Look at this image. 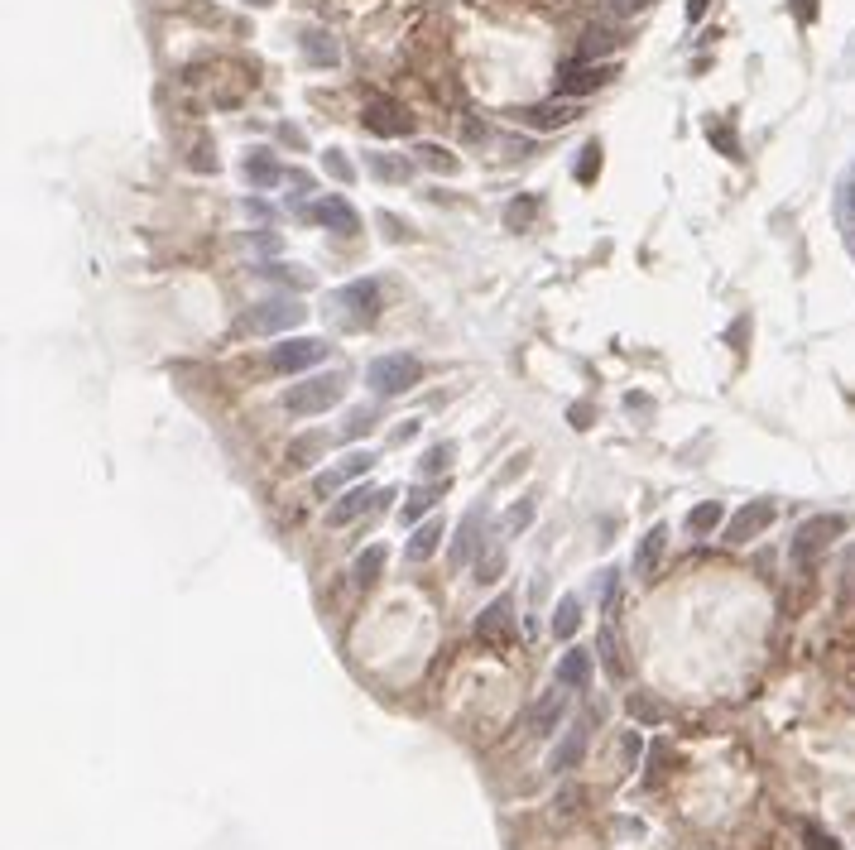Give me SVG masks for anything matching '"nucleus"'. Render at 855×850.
<instances>
[{
	"label": "nucleus",
	"mask_w": 855,
	"mask_h": 850,
	"mask_svg": "<svg viewBox=\"0 0 855 850\" xmlns=\"http://www.w3.org/2000/svg\"><path fill=\"white\" fill-rule=\"evenodd\" d=\"M841 534H846V519H841V514H812L803 529L793 534V548H788V553H793V567H803V572L807 567H817V558H822Z\"/></svg>",
	"instance_id": "1"
},
{
	"label": "nucleus",
	"mask_w": 855,
	"mask_h": 850,
	"mask_svg": "<svg viewBox=\"0 0 855 850\" xmlns=\"http://www.w3.org/2000/svg\"><path fill=\"white\" fill-rule=\"evenodd\" d=\"M418 380H423V365H418V356H404V351H390V356L370 361V370H366V385L380 399H394V394L414 389Z\"/></svg>",
	"instance_id": "2"
},
{
	"label": "nucleus",
	"mask_w": 855,
	"mask_h": 850,
	"mask_svg": "<svg viewBox=\"0 0 855 850\" xmlns=\"http://www.w3.org/2000/svg\"><path fill=\"white\" fill-rule=\"evenodd\" d=\"M342 394H346L342 375H313V380H303V385H289L284 409L298 413V418H313V413H327L332 404H342Z\"/></svg>",
	"instance_id": "3"
},
{
	"label": "nucleus",
	"mask_w": 855,
	"mask_h": 850,
	"mask_svg": "<svg viewBox=\"0 0 855 850\" xmlns=\"http://www.w3.org/2000/svg\"><path fill=\"white\" fill-rule=\"evenodd\" d=\"M322 356H327V341H318V337H284L279 346H269V370H279V375H298V370L318 365Z\"/></svg>",
	"instance_id": "4"
},
{
	"label": "nucleus",
	"mask_w": 855,
	"mask_h": 850,
	"mask_svg": "<svg viewBox=\"0 0 855 850\" xmlns=\"http://www.w3.org/2000/svg\"><path fill=\"white\" fill-rule=\"evenodd\" d=\"M303 317H308V308H303L298 298H269V303H260L255 313L245 317V327H250V332H260V337H274V332L298 327Z\"/></svg>",
	"instance_id": "5"
},
{
	"label": "nucleus",
	"mask_w": 855,
	"mask_h": 850,
	"mask_svg": "<svg viewBox=\"0 0 855 850\" xmlns=\"http://www.w3.org/2000/svg\"><path fill=\"white\" fill-rule=\"evenodd\" d=\"M361 125H366V130H375V135H385V140H394V135H409V130H414L409 111H404L399 101H390V97H370L366 111H361Z\"/></svg>",
	"instance_id": "6"
},
{
	"label": "nucleus",
	"mask_w": 855,
	"mask_h": 850,
	"mask_svg": "<svg viewBox=\"0 0 855 850\" xmlns=\"http://www.w3.org/2000/svg\"><path fill=\"white\" fill-rule=\"evenodd\" d=\"M606 82H611V68H601V63H567V68H562V77H558V92L567 101H577V97L601 92Z\"/></svg>",
	"instance_id": "7"
},
{
	"label": "nucleus",
	"mask_w": 855,
	"mask_h": 850,
	"mask_svg": "<svg viewBox=\"0 0 855 850\" xmlns=\"http://www.w3.org/2000/svg\"><path fill=\"white\" fill-rule=\"evenodd\" d=\"M303 217L322 221V226H327V231H337V236H356V231H361V217H356V207H351L346 197H322L318 207H308Z\"/></svg>",
	"instance_id": "8"
},
{
	"label": "nucleus",
	"mask_w": 855,
	"mask_h": 850,
	"mask_svg": "<svg viewBox=\"0 0 855 850\" xmlns=\"http://www.w3.org/2000/svg\"><path fill=\"white\" fill-rule=\"evenodd\" d=\"M769 524H774V505H769V500H755V505H745V510L731 514L726 543H750V538H759Z\"/></svg>",
	"instance_id": "9"
},
{
	"label": "nucleus",
	"mask_w": 855,
	"mask_h": 850,
	"mask_svg": "<svg viewBox=\"0 0 855 850\" xmlns=\"http://www.w3.org/2000/svg\"><path fill=\"white\" fill-rule=\"evenodd\" d=\"M337 303L346 308V322H351V327H366V322H375V303H380V289H375L370 279H356V284H346V289L337 293Z\"/></svg>",
	"instance_id": "10"
},
{
	"label": "nucleus",
	"mask_w": 855,
	"mask_h": 850,
	"mask_svg": "<svg viewBox=\"0 0 855 850\" xmlns=\"http://www.w3.org/2000/svg\"><path fill=\"white\" fill-rule=\"evenodd\" d=\"M380 500H385V490L356 486V490H346L342 500H337V505L327 510V519H332V524L342 529V524H351V519H361V514H370V510H375V505H380Z\"/></svg>",
	"instance_id": "11"
},
{
	"label": "nucleus",
	"mask_w": 855,
	"mask_h": 850,
	"mask_svg": "<svg viewBox=\"0 0 855 850\" xmlns=\"http://www.w3.org/2000/svg\"><path fill=\"white\" fill-rule=\"evenodd\" d=\"M663 548H668V524H654L649 534L639 538V548H635V577L639 582H649L654 572H659V562H663Z\"/></svg>",
	"instance_id": "12"
},
{
	"label": "nucleus",
	"mask_w": 855,
	"mask_h": 850,
	"mask_svg": "<svg viewBox=\"0 0 855 850\" xmlns=\"http://www.w3.org/2000/svg\"><path fill=\"white\" fill-rule=\"evenodd\" d=\"M562 711H567V687H553V692H543L534 702V711H529V730L534 735H553L558 730V721H562Z\"/></svg>",
	"instance_id": "13"
},
{
	"label": "nucleus",
	"mask_w": 855,
	"mask_h": 850,
	"mask_svg": "<svg viewBox=\"0 0 855 850\" xmlns=\"http://www.w3.org/2000/svg\"><path fill=\"white\" fill-rule=\"evenodd\" d=\"M284 178V164L274 159V149H250L245 154V183L250 188H274Z\"/></svg>",
	"instance_id": "14"
},
{
	"label": "nucleus",
	"mask_w": 855,
	"mask_h": 850,
	"mask_svg": "<svg viewBox=\"0 0 855 850\" xmlns=\"http://www.w3.org/2000/svg\"><path fill=\"white\" fill-rule=\"evenodd\" d=\"M481 524H486V510H466V519L457 524V538H452V567H466L476 543H481Z\"/></svg>",
	"instance_id": "15"
},
{
	"label": "nucleus",
	"mask_w": 855,
	"mask_h": 850,
	"mask_svg": "<svg viewBox=\"0 0 855 850\" xmlns=\"http://www.w3.org/2000/svg\"><path fill=\"white\" fill-rule=\"evenodd\" d=\"M582 754H587V726H572L553 750V774H572L582 764Z\"/></svg>",
	"instance_id": "16"
},
{
	"label": "nucleus",
	"mask_w": 855,
	"mask_h": 850,
	"mask_svg": "<svg viewBox=\"0 0 855 850\" xmlns=\"http://www.w3.org/2000/svg\"><path fill=\"white\" fill-rule=\"evenodd\" d=\"M558 682L567 687V692L587 687V682H591V654H587V649H567V654L558 658Z\"/></svg>",
	"instance_id": "17"
},
{
	"label": "nucleus",
	"mask_w": 855,
	"mask_h": 850,
	"mask_svg": "<svg viewBox=\"0 0 855 850\" xmlns=\"http://www.w3.org/2000/svg\"><path fill=\"white\" fill-rule=\"evenodd\" d=\"M524 116H529V125H534V130H558V125L577 121V106H572V101H543V106L524 111Z\"/></svg>",
	"instance_id": "18"
},
{
	"label": "nucleus",
	"mask_w": 855,
	"mask_h": 850,
	"mask_svg": "<svg viewBox=\"0 0 855 850\" xmlns=\"http://www.w3.org/2000/svg\"><path fill=\"white\" fill-rule=\"evenodd\" d=\"M510 625H514V606L505 601V596H500V601H490V606L481 610V620H476V634H481V639H500V634L510 630Z\"/></svg>",
	"instance_id": "19"
},
{
	"label": "nucleus",
	"mask_w": 855,
	"mask_h": 850,
	"mask_svg": "<svg viewBox=\"0 0 855 850\" xmlns=\"http://www.w3.org/2000/svg\"><path fill=\"white\" fill-rule=\"evenodd\" d=\"M303 53H308V63H318V68H332V63L342 58L337 39H332L327 29H308V34H303Z\"/></svg>",
	"instance_id": "20"
},
{
	"label": "nucleus",
	"mask_w": 855,
	"mask_h": 850,
	"mask_svg": "<svg viewBox=\"0 0 855 850\" xmlns=\"http://www.w3.org/2000/svg\"><path fill=\"white\" fill-rule=\"evenodd\" d=\"M721 524H726V510H721L716 500H702V505H692V510H687V534L707 538V534H716Z\"/></svg>",
	"instance_id": "21"
},
{
	"label": "nucleus",
	"mask_w": 855,
	"mask_h": 850,
	"mask_svg": "<svg viewBox=\"0 0 855 850\" xmlns=\"http://www.w3.org/2000/svg\"><path fill=\"white\" fill-rule=\"evenodd\" d=\"M438 500H442L438 486H414V490H409V500H404V510H399V519H404V524H418L423 514L438 505Z\"/></svg>",
	"instance_id": "22"
},
{
	"label": "nucleus",
	"mask_w": 855,
	"mask_h": 850,
	"mask_svg": "<svg viewBox=\"0 0 855 850\" xmlns=\"http://www.w3.org/2000/svg\"><path fill=\"white\" fill-rule=\"evenodd\" d=\"M438 543H442V524H438V519H433V524H418L414 538H409V558L428 562L433 553H438Z\"/></svg>",
	"instance_id": "23"
},
{
	"label": "nucleus",
	"mask_w": 855,
	"mask_h": 850,
	"mask_svg": "<svg viewBox=\"0 0 855 850\" xmlns=\"http://www.w3.org/2000/svg\"><path fill=\"white\" fill-rule=\"evenodd\" d=\"M370 173L385 178V183H409L414 178V164L409 159H394V154H370Z\"/></svg>",
	"instance_id": "24"
},
{
	"label": "nucleus",
	"mask_w": 855,
	"mask_h": 850,
	"mask_svg": "<svg viewBox=\"0 0 855 850\" xmlns=\"http://www.w3.org/2000/svg\"><path fill=\"white\" fill-rule=\"evenodd\" d=\"M380 572H385V548L375 543V548H366V553L356 558L351 577H356V586H375V582H380Z\"/></svg>",
	"instance_id": "25"
},
{
	"label": "nucleus",
	"mask_w": 855,
	"mask_h": 850,
	"mask_svg": "<svg viewBox=\"0 0 855 850\" xmlns=\"http://www.w3.org/2000/svg\"><path fill=\"white\" fill-rule=\"evenodd\" d=\"M577 625H582V606H577V596H562L558 610H553V634H558V639H572Z\"/></svg>",
	"instance_id": "26"
},
{
	"label": "nucleus",
	"mask_w": 855,
	"mask_h": 850,
	"mask_svg": "<svg viewBox=\"0 0 855 850\" xmlns=\"http://www.w3.org/2000/svg\"><path fill=\"white\" fill-rule=\"evenodd\" d=\"M318 452H322V438H294L289 442V452H284V462L294 466V471H303V466H313Z\"/></svg>",
	"instance_id": "27"
},
{
	"label": "nucleus",
	"mask_w": 855,
	"mask_h": 850,
	"mask_svg": "<svg viewBox=\"0 0 855 850\" xmlns=\"http://www.w3.org/2000/svg\"><path fill=\"white\" fill-rule=\"evenodd\" d=\"M620 39H615V29H596L591 25L587 34H582V58H596V53H611Z\"/></svg>",
	"instance_id": "28"
},
{
	"label": "nucleus",
	"mask_w": 855,
	"mask_h": 850,
	"mask_svg": "<svg viewBox=\"0 0 855 850\" xmlns=\"http://www.w3.org/2000/svg\"><path fill=\"white\" fill-rule=\"evenodd\" d=\"M370 428H375V409H366V404H361V409H351V413H346L342 438H366Z\"/></svg>",
	"instance_id": "29"
},
{
	"label": "nucleus",
	"mask_w": 855,
	"mask_h": 850,
	"mask_svg": "<svg viewBox=\"0 0 855 850\" xmlns=\"http://www.w3.org/2000/svg\"><path fill=\"white\" fill-rule=\"evenodd\" d=\"M423 476H438V471H447L452 466V442H433L428 452H423Z\"/></svg>",
	"instance_id": "30"
},
{
	"label": "nucleus",
	"mask_w": 855,
	"mask_h": 850,
	"mask_svg": "<svg viewBox=\"0 0 855 850\" xmlns=\"http://www.w3.org/2000/svg\"><path fill=\"white\" fill-rule=\"evenodd\" d=\"M500 572H505V553L500 548H486L476 558V582H500Z\"/></svg>",
	"instance_id": "31"
},
{
	"label": "nucleus",
	"mask_w": 855,
	"mask_h": 850,
	"mask_svg": "<svg viewBox=\"0 0 855 850\" xmlns=\"http://www.w3.org/2000/svg\"><path fill=\"white\" fill-rule=\"evenodd\" d=\"M639 754H644V735H639V730H625V735H620V764H625L630 774L639 769Z\"/></svg>",
	"instance_id": "32"
},
{
	"label": "nucleus",
	"mask_w": 855,
	"mask_h": 850,
	"mask_svg": "<svg viewBox=\"0 0 855 850\" xmlns=\"http://www.w3.org/2000/svg\"><path fill=\"white\" fill-rule=\"evenodd\" d=\"M260 274H269V279H279V284H294V289H308V274L298 265H265Z\"/></svg>",
	"instance_id": "33"
},
{
	"label": "nucleus",
	"mask_w": 855,
	"mask_h": 850,
	"mask_svg": "<svg viewBox=\"0 0 855 850\" xmlns=\"http://www.w3.org/2000/svg\"><path fill=\"white\" fill-rule=\"evenodd\" d=\"M418 154H423V164H428V169H438V173H457V159H452L447 149H438V145H423V149H418Z\"/></svg>",
	"instance_id": "34"
},
{
	"label": "nucleus",
	"mask_w": 855,
	"mask_h": 850,
	"mask_svg": "<svg viewBox=\"0 0 855 850\" xmlns=\"http://www.w3.org/2000/svg\"><path fill=\"white\" fill-rule=\"evenodd\" d=\"M322 164H327V173H332L337 183H351V178H356V169L346 164V154H342V149H327V154H322Z\"/></svg>",
	"instance_id": "35"
},
{
	"label": "nucleus",
	"mask_w": 855,
	"mask_h": 850,
	"mask_svg": "<svg viewBox=\"0 0 855 850\" xmlns=\"http://www.w3.org/2000/svg\"><path fill=\"white\" fill-rule=\"evenodd\" d=\"M529 524H534V505H529V500L510 505V514H505V529H510V534H519V529H529Z\"/></svg>",
	"instance_id": "36"
},
{
	"label": "nucleus",
	"mask_w": 855,
	"mask_h": 850,
	"mask_svg": "<svg viewBox=\"0 0 855 850\" xmlns=\"http://www.w3.org/2000/svg\"><path fill=\"white\" fill-rule=\"evenodd\" d=\"M654 0H606V10H611L615 20H635V15H644Z\"/></svg>",
	"instance_id": "37"
},
{
	"label": "nucleus",
	"mask_w": 855,
	"mask_h": 850,
	"mask_svg": "<svg viewBox=\"0 0 855 850\" xmlns=\"http://www.w3.org/2000/svg\"><path fill=\"white\" fill-rule=\"evenodd\" d=\"M803 841H807V850H841L836 846V836L822 831V826H803Z\"/></svg>",
	"instance_id": "38"
},
{
	"label": "nucleus",
	"mask_w": 855,
	"mask_h": 850,
	"mask_svg": "<svg viewBox=\"0 0 855 850\" xmlns=\"http://www.w3.org/2000/svg\"><path fill=\"white\" fill-rule=\"evenodd\" d=\"M370 466H375V452H351V457H342L337 471H342V476H361V471H370Z\"/></svg>",
	"instance_id": "39"
},
{
	"label": "nucleus",
	"mask_w": 855,
	"mask_h": 850,
	"mask_svg": "<svg viewBox=\"0 0 855 850\" xmlns=\"http://www.w3.org/2000/svg\"><path fill=\"white\" fill-rule=\"evenodd\" d=\"M577 802H582V788H562L558 798H553V812H558V817H572Z\"/></svg>",
	"instance_id": "40"
},
{
	"label": "nucleus",
	"mask_w": 855,
	"mask_h": 850,
	"mask_svg": "<svg viewBox=\"0 0 855 850\" xmlns=\"http://www.w3.org/2000/svg\"><path fill=\"white\" fill-rule=\"evenodd\" d=\"M601 658H606L611 678H625V663H620V654H615V639H611V634H601Z\"/></svg>",
	"instance_id": "41"
},
{
	"label": "nucleus",
	"mask_w": 855,
	"mask_h": 850,
	"mask_svg": "<svg viewBox=\"0 0 855 850\" xmlns=\"http://www.w3.org/2000/svg\"><path fill=\"white\" fill-rule=\"evenodd\" d=\"M601 169V149L596 145H587L582 149V164H577V178H582V183H591V173Z\"/></svg>",
	"instance_id": "42"
},
{
	"label": "nucleus",
	"mask_w": 855,
	"mask_h": 850,
	"mask_svg": "<svg viewBox=\"0 0 855 850\" xmlns=\"http://www.w3.org/2000/svg\"><path fill=\"white\" fill-rule=\"evenodd\" d=\"M630 716H639V721H659V706L644 702V697L635 692V697H630Z\"/></svg>",
	"instance_id": "43"
},
{
	"label": "nucleus",
	"mask_w": 855,
	"mask_h": 850,
	"mask_svg": "<svg viewBox=\"0 0 855 850\" xmlns=\"http://www.w3.org/2000/svg\"><path fill=\"white\" fill-rule=\"evenodd\" d=\"M342 481H346V476H342V471H322V476H318V481H313V490H318V495H332V490H337V486H342Z\"/></svg>",
	"instance_id": "44"
},
{
	"label": "nucleus",
	"mask_w": 855,
	"mask_h": 850,
	"mask_svg": "<svg viewBox=\"0 0 855 850\" xmlns=\"http://www.w3.org/2000/svg\"><path fill=\"white\" fill-rule=\"evenodd\" d=\"M711 140H716V145H721L735 159V135H731V130H711Z\"/></svg>",
	"instance_id": "45"
},
{
	"label": "nucleus",
	"mask_w": 855,
	"mask_h": 850,
	"mask_svg": "<svg viewBox=\"0 0 855 850\" xmlns=\"http://www.w3.org/2000/svg\"><path fill=\"white\" fill-rule=\"evenodd\" d=\"M289 183H294L298 193H308V188H313V178H308L303 169H289Z\"/></svg>",
	"instance_id": "46"
},
{
	"label": "nucleus",
	"mask_w": 855,
	"mask_h": 850,
	"mask_svg": "<svg viewBox=\"0 0 855 850\" xmlns=\"http://www.w3.org/2000/svg\"><path fill=\"white\" fill-rule=\"evenodd\" d=\"M587 418H591V409H587V404H572V423H577V428H591Z\"/></svg>",
	"instance_id": "47"
},
{
	"label": "nucleus",
	"mask_w": 855,
	"mask_h": 850,
	"mask_svg": "<svg viewBox=\"0 0 855 850\" xmlns=\"http://www.w3.org/2000/svg\"><path fill=\"white\" fill-rule=\"evenodd\" d=\"M418 433V423H399V428H394V442H409Z\"/></svg>",
	"instance_id": "48"
},
{
	"label": "nucleus",
	"mask_w": 855,
	"mask_h": 850,
	"mask_svg": "<svg viewBox=\"0 0 855 850\" xmlns=\"http://www.w3.org/2000/svg\"><path fill=\"white\" fill-rule=\"evenodd\" d=\"M707 15V0H687V20H702Z\"/></svg>",
	"instance_id": "49"
},
{
	"label": "nucleus",
	"mask_w": 855,
	"mask_h": 850,
	"mask_svg": "<svg viewBox=\"0 0 855 850\" xmlns=\"http://www.w3.org/2000/svg\"><path fill=\"white\" fill-rule=\"evenodd\" d=\"M255 5H269V0H255Z\"/></svg>",
	"instance_id": "50"
}]
</instances>
